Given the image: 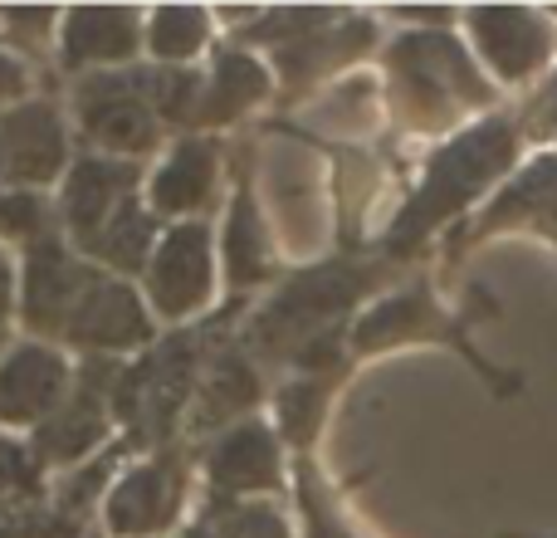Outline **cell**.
<instances>
[{
	"label": "cell",
	"mask_w": 557,
	"mask_h": 538,
	"mask_svg": "<svg viewBox=\"0 0 557 538\" xmlns=\"http://www.w3.org/2000/svg\"><path fill=\"white\" fill-rule=\"evenodd\" d=\"M382 279V265H318L288 279L260 314V343L274 353H294L304 367H327L337 328L352 304Z\"/></svg>",
	"instance_id": "3957f363"
},
{
	"label": "cell",
	"mask_w": 557,
	"mask_h": 538,
	"mask_svg": "<svg viewBox=\"0 0 557 538\" xmlns=\"http://www.w3.org/2000/svg\"><path fill=\"white\" fill-rule=\"evenodd\" d=\"M450 323H455V318L435 308L431 289H425V284H411V289H401V294H386L382 304H372L362 318H357V323H352V347H357V353H376V347H392V343L431 338V343L460 347V353L470 357L474 372H484L494 387H509L490 363H484L480 353H474L470 343H465V333H455Z\"/></svg>",
	"instance_id": "8fae6325"
},
{
	"label": "cell",
	"mask_w": 557,
	"mask_h": 538,
	"mask_svg": "<svg viewBox=\"0 0 557 538\" xmlns=\"http://www.w3.org/2000/svg\"><path fill=\"white\" fill-rule=\"evenodd\" d=\"M465 35L480 69L504 88L533 84L557 54V20L533 5H474L465 10Z\"/></svg>",
	"instance_id": "277c9868"
},
{
	"label": "cell",
	"mask_w": 557,
	"mask_h": 538,
	"mask_svg": "<svg viewBox=\"0 0 557 538\" xmlns=\"http://www.w3.org/2000/svg\"><path fill=\"white\" fill-rule=\"evenodd\" d=\"M215 289V250L206 221H182L157 241L147 265V304L162 318H191Z\"/></svg>",
	"instance_id": "ba28073f"
},
{
	"label": "cell",
	"mask_w": 557,
	"mask_h": 538,
	"mask_svg": "<svg viewBox=\"0 0 557 538\" xmlns=\"http://www.w3.org/2000/svg\"><path fill=\"white\" fill-rule=\"evenodd\" d=\"M88 260L69 255V245L54 231H45L39 241H29L25 250V284H20V314L35 328V338H64V318L74 308V294L88 279Z\"/></svg>",
	"instance_id": "4fadbf2b"
},
{
	"label": "cell",
	"mask_w": 557,
	"mask_h": 538,
	"mask_svg": "<svg viewBox=\"0 0 557 538\" xmlns=\"http://www.w3.org/2000/svg\"><path fill=\"white\" fill-rule=\"evenodd\" d=\"M186 500V480L176 461H147L137 470H127L123 480L113 485L103 504V519L117 538H152L162 529H172V519L182 514Z\"/></svg>",
	"instance_id": "5bb4252c"
},
{
	"label": "cell",
	"mask_w": 557,
	"mask_h": 538,
	"mask_svg": "<svg viewBox=\"0 0 557 538\" xmlns=\"http://www.w3.org/2000/svg\"><path fill=\"white\" fill-rule=\"evenodd\" d=\"M392 103L411 133H445L465 113H490L499 88L450 29H406L386 45Z\"/></svg>",
	"instance_id": "7a4b0ae2"
},
{
	"label": "cell",
	"mask_w": 557,
	"mask_h": 538,
	"mask_svg": "<svg viewBox=\"0 0 557 538\" xmlns=\"http://www.w3.org/2000/svg\"><path fill=\"white\" fill-rule=\"evenodd\" d=\"M372 39H376L372 20H343L337 15L333 25H323V29H313V35L294 39V45L274 49V64H278V74H284V84L294 88V94H304L308 84H318L323 74L352 64L362 49H372Z\"/></svg>",
	"instance_id": "e0dca14e"
},
{
	"label": "cell",
	"mask_w": 557,
	"mask_h": 538,
	"mask_svg": "<svg viewBox=\"0 0 557 538\" xmlns=\"http://www.w3.org/2000/svg\"><path fill=\"white\" fill-rule=\"evenodd\" d=\"M264 98H270V69H264L255 54H245V49H231V54L215 59L211 78H206L196 123H211V127L235 123L245 108L264 103Z\"/></svg>",
	"instance_id": "ffe728a7"
},
{
	"label": "cell",
	"mask_w": 557,
	"mask_h": 538,
	"mask_svg": "<svg viewBox=\"0 0 557 538\" xmlns=\"http://www.w3.org/2000/svg\"><path fill=\"white\" fill-rule=\"evenodd\" d=\"M25 94V69H20V59H10L5 49H0V108H15V98Z\"/></svg>",
	"instance_id": "4dcf8cb0"
},
{
	"label": "cell",
	"mask_w": 557,
	"mask_h": 538,
	"mask_svg": "<svg viewBox=\"0 0 557 538\" xmlns=\"http://www.w3.org/2000/svg\"><path fill=\"white\" fill-rule=\"evenodd\" d=\"M221 255H225V274H231L235 289H250L270 274L274 250H270V231H264V216L255 206L250 186H240L231 201V216H225V235H221Z\"/></svg>",
	"instance_id": "44dd1931"
},
{
	"label": "cell",
	"mask_w": 557,
	"mask_h": 538,
	"mask_svg": "<svg viewBox=\"0 0 557 538\" xmlns=\"http://www.w3.org/2000/svg\"><path fill=\"white\" fill-rule=\"evenodd\" d=\"M323 402H327L323 377H304V382L284 387V392H278V431H284L294 445H308L318 416H323Z\"/></svg>",
	"instance_id": "d4e9b609"
},
{
	"label": "cell",
	"mask_w": 557,
	"mask_h": 538,
	"mask_svg": "<svg viewBox=\"0 0 557 538\" xmlns=\"http://www.w3.org/2000/svg\"><path fill=\"white\" fill-rule=\"evenodd\" d=\"M0 162H5V182L15 192H35L39 186L64 182L69 172V127L49 98H25V103L0 113Z\"/></svg>",
	"instance_id": "52a82bcc"
},
{
	"label": "cell",
	"mask_w": 557,
	"mask_h": 538,
	"mask_svg": "<svg viewBox=\"0 0 557 538\" xmlns=\"http://www.w3.org/2000/svg\"><path fill=\"white\" fill-rule=\"evenodd\" d=\"M206 475L225 494H270L284 480V451L278 431L264 421H240L206 451Z\"/></svg>",
	"instance_id": "2e32d148"
},
{
	"label": "cell",
	"mask_w": 557,
	"mask_h": 538,
	"mask_svg": "<svg viewBox=\"0 0 557 538\" xmlns=\"http://www.w3.org/2000/svg\"><path fill=\"white\" fill-rule=\"evenodd\" d=\"M215 172H221V152L206 137H186L166 152V162L152 172V216H191L211 201Z\"/></svg>",
	"instance_id": "ac0fdd59"
},
{
	"label": "cell",
	"mask_w": 557,
	"mask_h": 538,
	"mask_svg": "<svg viewBox=\"0 0 557 538\" xmlns=\"http://www.w3.org/2000/svg\"><path fill=\"white\" fill-rule=\"evenodd\" d=\"M108 421H113L108 392H98V387H74V396L35 431V455L49 465L84 461V455L108 436Z\"/></svg>",
	"instance_id": "d6986e66"
},
{
	"label": "cell",
	"mask_w": 557,
	"mask_h": 538,
	"mask_svg": "<svg viewBox=\"0 0 557 538\" xmlns=\"http://www.w3.org/2000/svg\"><path fill=\"white\" fill-rule=\"evenodd\" d=\"M0 182H5V162H0Z\"/></svg>",
	"instance_id": "1f68e13d"
},
{
	"label": "cell",
	"mask_w": 557,
	"mask_h": 538,
	"mask_svg": "<svg viewBox=\"0 0 557 538\" xmlns=\"http://www.w3.org/2000/svg\"><path fill=\"white\" fill-rule=\"evenodd\" d=\"M519 152H523V127L513 113H484L474 123L455 127L431 152L421 186L411 192V201L401 206V216L386 231V255L401 260L421 241H431L441 225H450L460 211L494 196L519 172Z\"/></svg>",
	"instance_id": "6da1fadb"
},
{
	"label": "cell",
	"mask_w": 557,
	"mask_h": 538,
	"mask_svg": "<svg viewBox=\"0 0 557 538\" xmlns=\"http://www.w3.org/2000/svg\"><path fill=\"white\" fill-rule=\"evenodd\" d=\"M504 231H533L548 245H557V152H548V147L533 152L529 162H519V172L480 206L460 250H470V245L504 235Z\"/></svg>",
	"instance_id": "9c48e42d"
},
{
	"label": "cell",
	"mask_w": 557,
	"mask_h": 538,
	"mask_svg": "<svg viewBox=\"0 0 557 538\" xmlns=\"http://www.w3.org/2000/svg\"><path fill=\"white\" fill-rule=\"evenodd\" d=\"M74 396V367L54 343H15L0 357V426H45Z\"/></svg>",
	"instance_id": "30bf717a"
},
{
	"label": "cell",
	"mask_w": 557,
	"mask_h": 538,
	"mask_svg": "<svg viewBox=\"0 0 557 538\" xmlns=\"http://www.w3.org/2000/svg\"><path fill=\"white\" fill-rule=\"evenodd\" d=\"M147 20L133 5H84L59 20V59L64 69L127 64L143 49Z\"/></svg>",
	"instance_id": "9a60e30c"
},
{
	"label": "cell",
	"mask_w": 557,
	"mask_h": 538,
	"mask_svg": "<svg viewBox=\"0 0 557 538\" xmlns=\"http://www.w3.org/2000/svg\"><path fill=\"white\" fill-rule=\"evenodd\" d=\"M519 127H523V143L539 137V143H548V152H557V69H553L548 84L533 94V103L523 108Z\"/></svg>",
	"instance_id": "4316f807"
},
{
	"label": "cell",
	"mask_w": 557,
	"mask_h": 538,
	"mask_svg": "<svg viewBox=\"0 0 557 538\" xmlns=\"http://www.w3.org/2000/svg\"><path fill=\"white\" fill-rule=\"evenodd\" d=\"M0 235H10V241H39L45 235V201L35 192L0 196Z\"/></svg>",
	"instance_id": "484cf974"
},
{
	"label": "cell",
	"mask_w": 557,
	"mask_h": 538,
	"mask_svg": "<svg viewBox=\"0 0 557 538\" xmlns=\"http://www.w3.org/2000/svg\"><path fill=\"white\" fill-rule=\"evenodd\" d=\"M196 402H201V412L191 416L196 431L221 426V421H231V416L250 412V406L260 402V377H255V367L245 363V357H215V367L206 372Z\"/></svg>",
	"instance_id": "7402d4cb"
},
{
	"label": "cell",
	"mask_w": 557,
	"mask_h": 538,
	"mask_svg": "<svg viewBox=\"0 0 557 538\" xmlns=\"http://www.w3.org/2000/svg\"><path fill=\"white\" fill-rule=\"evenodd\" d=\"M206 39H211V15H206V10H191V5L157 10L143 29V45L152 49V59L176 64V69H182V59H191L196 49H206Z\"/></svg>",
	"instance_id": "603a6c76"
},
{
	"label": "cell",
	"mask_w": 557,
	"mask_h": 538,
	"mask_svg": "<svg viewBox=\"0 0 557 538\" xmlns=\"http://www.w3.org/2000/svg\"><path fill=\"white\" fill-rule=\"evenodd\" d=\"M74 103H78V123H84L88 143L103 147L117 162L152 152L157 137H162V118L147 103V69L84 78Z\"/></svg>",
	"instance_id": "5b68a950"
},
{
	"label": "cell",
	"mask_w": 557,
	"mask_h": 538,
	"mask_svg": "<svg viewBox=\"0 0 557 538\" xmlns=\"http://www.w3.org/2000/svg\"><path fill=\"white\" fill-rule=\"evenodd\" d=\"M143 172L137 162H117V157H78L59 182V221L84 250L127 201H137Z\"/></svg>",
	"instance_id": "7c38bea8"
},
{
	"label": "cell",
	"mask_w": 557,
	"mask_h": 538,
	"mask_svg": "<svg viewBox=\"0 0 557 538\" xmlns=\"http://www.w3.org/2000/svg\"><path fill=\"white\" fill-rule=\"evenodd\" d=\"M215 529H221V538H288L284 519H278L274 510H260V504H250V510H231Z\"/></svg>",
	"instance_id": "83f0119b"
},
{
	"label": "cell",
	"mask_w": 557,
	"mask_h": 538,
	"mask_svg": "<svg viewBox=\"0 0 557 538\" xmlns=\"http://www.w3.org/2000/svg\"><path fill=\"white\" fill-rule=\"evenodd\" d=\"M10 314H15V269H10V255L0 250V347L10 333Z\"/></svg>",
	"instance_id": "f546056e"
},
{
	"label": "cell",
	"mask_w": 557,
	"mask_h": 538,
	"mask_svg": "<svg viewBox=\"0 0 557 538\" xmlns=\"http://www.w3.org/2000/svg\"><path fill=\"white\" fill-rule=\"evenodd\" d=\"M147 103H152L157 118L166 123H186V118L201 113V78L191 69H176V64H162V69H147Z\"/></svg>",
	"instance_id": "cb8c5ba5"
},
{
	"label": "cell",
	"mask_w": 557,
	"mask_h": 538,
	"mask_svg": "<svg viewBox=\"0 0 557 538\" xmlns=\"http://www.w3.org/2000/svg\"><path fill=\"white\" fill-rule=\"evenodd\" d=\"M64 343L84 347L94 357L133 353V347L152 343V314H147V304L123 279L94 265L64 318Z\"/></svg>",
	"instance_id": "8992f818"
},
{
	"label": "cell",
	"mask_w": 557,
	"mask_h": 538,
	"mask_svg": "<svg viewBox=\"0 0 557 538\" xmlns=\"http://www.w3.org/2000/svg\"><path fill=\"white\" fill-rule=\"evenodd\" d=\"M304 510H308V538H347V534L333 524V514L318 504V490L308 485V475H304Z\"/></svg>",
	"instance_id": "f1b7e54d"
}]
</instances>
